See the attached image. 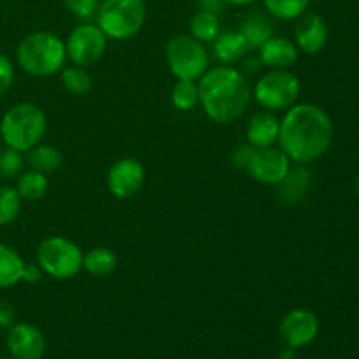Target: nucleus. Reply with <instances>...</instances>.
<instances>
[{
  "label": "nucleus",
  "mask_w": 359,
  "mask_h": 359,
  "mask_svg": "<svg viewBox=\"0 0 359 359\" xmlns=\"http://www.w3.org/2000/svg\"><path fill=\"white\" fill-rule=\"evenodd\" d=\"M279 147L294 163H311L321 158L333 142V123L316 104H294L280 119Z\"/></svg>",
  "instance_id": "1"
},
{
  "label": "nucleus",
  "mask_w": 359,
  "mask_h": 359,
  "mask_svg": "<svg viewBox=\"0 0 359 359\" xmlns=\"http://www.w3.org/2000/svg\"><path fill=\"white\" fill-rule=\"evenodd\" d=\"M249 81L233 67L209 69L198 83V102L212 121L228 125L241 118L251 104Z\"/></svg>",
  "instance_id": "2"
},
{
  "label": "nucleus",
  "mask_w": 359,
  "mask_h": 359,
  "mask_svg": "<svg viewBox=\"0 0 359 359\" xmlns=\"http://www.w3.org/2000/svg\"><path fill=\"white\" fill-rule=\"evenodd\" d=\"M16 62L21 70L35 77L62 72L67 62L65 42L51 32H34L18 44Z\"/></svg>",
  "instance_id": "3"
},
{
  "label": "nucleus",
  "mask_w": 359,
  "mask_h": 359,
  "mask_svg": "<svg viewBox=\"0 0 359 359\" xmlns=\"http://www.w3.org/2000/svg\"><path fill=\"white\" fill-rule=\"evenodd\" d=\"M48 128V119L39 105L23 102L7 109L0 119V137L7 147L27 153L41 144Z\"/></svg>",
  "instance_id": "4"
},
{
  "label": "nucleus",
  "mask_w": 359,
  "mask_h": 359,
  "mask_svg": "<svg viewBox=\"0 0 359 359\" xmlns=\"http://www.w3.org/2000/svg\"><path fill=\"white\" fill-rule=\"evenodd\" d=\"M146 23L144 0H104L97 11V25L107 39L128 41Z\"/></svg>",
  "instance_id": "5"
},
{
  "label": "nucleus",
  "mask_w": 359,
  "mask_h": 359,
  "mask_svg": "<svg viewBox=\"0 0 359 359\" xmlns=\"http://www.w3.org/2000/svg\"><path fill=\"white\" fill-rule=\"evenodd\" d=\"M167 65L177 79L196 81L209 70V53L203 42L191 35H174L168 41Z\"/></svg>",
  "instance_id": "6"
},
{
  "label": "nucleus",
  "mask_w": 359,
  "mask_h": 359,
  "mask_svg": "<svg viewBox=\"0 0 359 359\" xmlns=\"http://www.w3.org/2000/svg\"><path fill=\"white\" fill-rule=\"evenodd\" d=\"M300 79L293 72L287 69H272L256 81L252 95L262 107L277 112L293 107L300 97Z\"/></svg>",
  "instance_id": "7"
},
{
  "label": "nucleus",
  "mask_w": 359,
  "mask_h": 359,
  "mask_svg": "<svg viewBox=\"0 0 359 359\" xmlns=\"http://www.w3.org/2000/svg\"><path fill=\"white\" fill-rule=\"evenodd\" d=\"M37 263L53 279H72L83 269V252L69 238L49 237L39 244Z\"/></svg>",
  "instance_id": "8"
},
{
  "label": "nucleus",
  "mask_w": 359,
  "mask_h": 359,
  "mask_svg": "<svg viewBox=\"0 0 359 359\" xmlns=\"http://www.w3.org/2000/svg\"><path fill=\"white\" fill-rule=\"evenodd\" d=\"M107 48V37L98 25H77L65 42L67 58L77 67L93 65L102 58Z\"/></svg>",
  "instance_id": "9"
},
{
  "label": "nucleus",
  "mask_w": 359,
  "mask_h": 359,
  "mask_svg": "<svg viewBox=\"0 0 359 359\" xmlns=\"http://www.w3.org/2000/svg\"><path fill=\"white\" fill-rule=\"evenodd\" d=\"M291 160L280 147H256L251 161L248 165V172L259 184L277 186L290 172Z\"/></svg>",
  "instance_id": "10"
},
{
  "label": "nucleus",
  "mask_w": 359,
  "mask_h": 359,
  "mask_svg": "<svg viewBox=\"0 0 359 359\" xmlns=\"http://www.w3.org/2000/svg\"><path fill=\"white\" fill-rule=\"evenodd\" d=\"M146 179L142 163L135 158H121L107 172V188L116 198H132L140 191Z\"/></svg>",
  "instance_id": "11"
},
{
  "label": "nucleus",
  "mask_w": 359,
  "mask_h": 359,
  "mask_svg": "<svg viewBox=\"0 0 359 359\" xmlns=\"http://www.w3.org/2000/svg\"><path fill=\"white\" fill-rule=\"evenodd\" d=\"M279 333L287 347L300 349L309 346L314 342L319 333L318 316L307 309H293L280 321Z\"/></svg>",
  "instance_id": "12"
},
{
  "label": "nucleus",
  "mask_w": 359,
  "mask_h": 359,
  "mask_svg": "<svg viewBox=\"0 0 359 359\" xmlns=\"http://www.w3.org/2000/svg\"><path fill=\"white\" fill-rule=\"evenodd\" d=\"M7 349L16 359H42L46 351L44 335L30 323H16L7 333Z\"/></svg>",
  "instance_id": "13"
},
{
  "label": "nucleus",
  "mask_w": 359,
  "mask_h": 359,
  "mask_svg": "<svg viewBox=\"0 0 359 359\" xmlns=\"http://www.w3.org/2000/svg\"><path fill=\"white\" fill-rule=\"evenodd\" d=\"M328 42V27L325 20L316 13L305 11L294 23V44L307 55H316Z\"/></svg>",
  "instance_id": "14"
},
{
  "label": "nucleus",
  "mask_w": 359,
  "mask_h": 359,
  "mask_svg": "<svg viewBox=\"0 0 359 359\" xmlns=\"http://www.w3.org/2000/svg\"><path fill=\"white\" fill-rule=\"evenodd\" d=\"M259 60L270 69H287L298 60V48L287 37H270L259 48Z\"/></svg>",
  "instance_id": "15"
},
{
  "label": "nucleus",
  "mask_w": 359,
  "mask_h": 359,
  "mask_svg": "<svg viewBox=\"0 0 359 359\" xmlns=\"http://www.w3.org/2000/svg\"><path fill=\"white\" fill-rule=\"evenodd\" d=\"M280 121L270 111H259L248 125V142L255 147H270L279 140Z\"/></svg>",
  "instance_id": "16"
},
{
  "label": "nucleus",
  "mask_w": 359,
  "mask_h": 359,
  "mask_svg": "<svg viewBox=\"0 0 359 359\" xmlns=\"http://www.w3.org/2000/svg\"><path fill=\"white\" fill-rule=\"evenodd\" d=\"M277 186H279L280 202L287 205L302 202L311 189V172L304 165H294Z\"/></svg>",
  "instance_id": "17"
},
{
  "label": "nucleus",
  "mask_w": 359,
  "mask_h": 359,
  "mask_svg": "<svg viewBox=\"0 0 359 359\" xmlns=\"http://www.w3.org/2000/svg\"><path fill=\"white\" fill-rule=\"evenodd\" d=\"M238 32L245 37L249 49H259L273 35V25L262 11H251L244 16Z\"/></svg>",
  "instance_id": "18"
},
{
  "label": "nucleus",
  "mask_w": 359,
  "mask_h": 359,
  "mask_svg": "<svg viewBox=\"0 0 359 359\" xmlns=\"http://www.w3.org/2000/svg\"><path fill=\"white\" fill-rule=\"evenodd\" d=\"M212 44L216 58L219 60V62L228 63V65H230V63H237L238 60H242L249 51H251L248 41H245V37L238 30L221 32Z\"/></svg>",
  "instance_id": "19"
},
{
  "label": "nucleus",
  "mask_w": 359,
  "mask_h": 359,
  "mask_svg": "<svg viewBox=\"0 0 359 359\" xmlns=\"http://www.w3.org/2000/svg\"><path fill=\"white\" fill-rule=\"evenodd\" d=\"M27 163L30 170H37L41 174H51L58 170L60 165L63 163V154L60 153L58 147L49 146V144H37L27 151Z\"/></svg>",
  "instance_id": "20"
},
{
  "label": "nucleus",
  "mask_w": 359,
  "mask_h": 359,
  "mask_svg": "<svg viewBox=\"0 0 359 359\" xmlns=\"http://www.w3.org/2000/svg\"><path fill=\"white\" fill-rule=\"evenodd\" d=\"M118 266V256L109 248H93L83 255V269L95 277H105Z\"/></svg>",
  "instance_id": "21"
},
{
  "label": "nucleus",
  "mask_w": 359,
  "mask_h": 359,
  "mask_svg": "<svg viewBox=\"0 0 359 359\" xmlns=\"http://www.w3.org/2000/svg\"><path fill=\"white\" fill-rule=\"evenodd\" d=\"M25 262L13 248L0 244V287H13L21 283Z\"/></svg>",
  "instance_id": "22"
},
{
  "label": "nucleus",
  "mask_w": 359,
  "mask_h": 359,
  "mask_svg": "<svg viewBox=\"0 0 359 359\" xmlns=\"http://www.w3.org/2000/svg\"><path fill=\"white\" fill-rule=\"evenodd\" d=\"M221 34L219 16L210 14L207 11H198L189 20V35L200 42H214Z\"/></svg>",
  "instance_id": "23"
},
{
  "label": "nucleus",
  "mask_w": 359,
  "mask_h": 359,
  "mask_svg": "<svg viewBox=\"0 0 359 359\" xmlns=\"http://www.w3.org/2000/svg\"><path fill=\"white\" fill-rule=\"evenodd\" d=\"M48 189L49 181L46 174H41L37 170H28L18 175L16 191L21 196V200H30V202H34V200L42 198L48 193Z\"/></svg>",
  "instance_id": "24"
},
{
  "label": "nucleus",
  "mask_w": 359,
  "mask_h": 359,
  "mask_svg": "<svg viewBox=\"0 0 359 359\" xmlns=\"http://www.w3.org/2000/svg\"><path fill=\"white\" fill-rule=\"evenodd\" d=\"M311 0H263L265 11L270 16L283 21L297 20L307 11Z\"/></svg>",
  "instance_id": "25"
},
{
  "label": "nucleus",
  "mask_w": 359,
  "mask_h": 359,
  "mask_svg": "<svg viewBox=\"0 0 359 359\" xmlns=\"http://www.w3.org/2000/svg\"><path fill=\"white\" fill-rule=\"evenodd\" d=\"M62 84L69 93L86 95L91 90V76L84 70V67H63Z\"/></svg>",
  "instance_id": "26"
},
{
  "label": "nucleus",
  "mask_w": 359,
  "mask_h": 359,
  "mask_svg": "<svg viewBox=\"0 0 359 359\" xmlns=\"http://www.w3.org/2000/svg\"><path fill=\"white\" fill-rule=\"evenodd\" d=\"M172 104L179 111H191L198 104V84L195 81L177 79L172 88Z\"/></svg>",
  "instance_id": "27"
},
{
  "label": "nucleus",
  "mask_w": 359,
  "mask_h": 359,
  "mask_svg": "<svg viewBox=\"0 0 359 359\" xmlns=\"http://www.w3.org/2000/svg\"><path fill=\"white\" fill-rule=\"evenodd\" d=\"M21 196L18 195L16 188L11 186H0V226L14 223L20 216Z\"/></svg>",
  "instance_id": "28"
},
{
  "label": "nucleus",
  "mask_w": 359,
  "mask_h": 359,
  "mask_svg": "<svg viewBox=\"0 0 359 359\" xmlns=\"http://www.w3.org/2000/svg\"><path fill=\"white\" fill-rule=\"evenodd\" d=\"M25 158L23 153L13 149V147H7L6 149H0V177L4 179H13L18 177L23 170Z\"/></svg>",
  "instance_id": "29"
},
{
  "label": "nucleus",
  "mask_w": 359,
  "mask_h": 359,
  "mask_svg": "<svg viewBox=\"0 0 359 359\" xmlns=\"http://www.w3.org/2000/svg\"><path fill=\"white\" fill-rule=\"evenodd\" d=\"M63 6L74 18L81 21H88L97 16L100 0H63Z\"/></svg>",
  "instance_id": "30"
},
{
  "label": "nucleus",
  "mask_w": 359,
  "mask_h": 359,
  "mask_svg": "<svg viewBox=\"0 0 359 359\" xmlns=\"http://www.w3.org/2000/svg\"><path fill=\"white\" fill-rule=\"evenodd\" d=\"M14 81V65L6 55L0 53V97L7 93Z\"/></svg>",
  "instance_id": "31"
},
{
  "label": "nucleus",
  "mask_w": 359,
  "mask_h": 359,
  "mask_svg": "<svg viewBox=\"0 0 359 359\" xmlns=\"http://www.w3.org/2000/svg\"><path fill=\"white\" fill-rule=\"evenodd\" d=\"M256 147L251 146V144H241L238 147H235L233 153H231L230 160H231V165L237 168H242V170H248V165L249 161H251V156L252 153H255Z\"/></svg>",
  "instance_id": "32"
},
{
  "label": "nucleus",
  "mask_w": 359,
  "mask_h": 359,
  "mask_svg": "<svg viewBox=\"0 0 359 359\" xmlns=\"http://www.w3.org/2000/svg\"><path fill=\"white\" fill-rule=\"evenodd\" d=\"M16 325V312L13 305L6 300H0V330H9Z\"/></svg>",
  "instance_id": "33"
},
{
  "label": "nucleus",
  "mask_w": 359,
  "mask_h": 359,
  "mask_svg": "<svg viewBox=\"0 0 359 359\" xmlns=\"http://www.w3.org/2000/svg\"><path fill=\"white\" fill-rule=\"evenodd\" d=\"M42 269L39 266V263H25L23 266V276H21V280L28 284L39 283L42 279Z\"/></svg>",
  "instance_id": "34"
},
{
  "label": "nucleus",
  "mask_w": 359,
  "mask_h": 359,
  "mask_svg": "<svg viewBox=\"0 0 359 359\" xmlns=\"http://www.w3.org/2000/svg\"><path fill=\"white\" fill-rule=\"evenodd\" d=\"M228 4L224 0H198L200 11H207L210 14H216V16H221V14L226 11Z\"/></svg>",
  "instance_id": "35"
},
{
  "label": "nucleus",
  "mask_w": 359,
  "mask_h": 359,
  "mask_svg": "<svg viewBox=\"0 0 359 359\" xmlns=\"http://www.w3.org/2000/svg\"><path fill=\"white\" fill-rule=\"evenodd\" d=\"M262 67H263V63H262V60H259V56L258 58H249V60H245L244 65H242V72L256 74L259 69H262Z\"/></svg>",
  "instance_id": "36"
},
{
  "label": "nucleus",
  "mask_w": 359,
  "mask_h": 359,
  "mask_svg": "<svg viewBox=\"0 0 359 359\" xmlns=\"http://www.w3.org/2000/svg\"><path fill=\"white\" fill-rule=\"evenodd\" d=\"M297 349H293V347H284L283 351H280L279 354H277V359H298L297 353H294Z\"/></svg>",
  "instance_id": "37"
},
{
  "label": "nucleus",
  "mask_w": 359,
  "mask_h": 359,
  "mask_svg": "<svg viewBox=\"0 0 359 359\" xmlns=\"http://www.w3.org/2000/svg\"><path fill=\"white\" fill-rule=\"evenodd\" d=\"M224 2H226L228 6L242 7V6H249V4H255L256 0H224Z\"/></svg>",
  "instance_id": "38"
},
{
  "label": "nucleus",
  "mask_w": 359,
  "mask_h": 359,
  "mask_svg": "<svg viewBox=\"0 0 359 359\" xmlns=\"http://www.w3.org/2000/svg\"><path fill=\"white\" fill-rule=\"evenodd\" d=\"M356 193H358V196H359V177H358V181H356Z\"/></svg>",
  "instance_id": "39"
},
{
  "label": "nucleus",
  "mask_w": 359,
  "mask_h": 359,
  "mask_svg": "<svg viewBox=\"0 0 359 359\" xmlns=\"http://www.w3.org/2000/svg\"><path fill=\"white\" fill-rule=\"evenodd\" d=\"M2 359H16V358H13V356H9V358H2Z\"/></svg>",
  "instance_id": "40"
}]
</instances>
